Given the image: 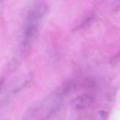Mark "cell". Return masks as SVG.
I'll return each instance as SVG.
<instances>
[{"label": "cell", "instance_id": "cell-1", "mask_svg": "<svg viewBox=\"0 0 120 120\" xmlns=\"http://www.w3.org/2000/svg\"><path fill=\"white\" fill-rule=\"evenodd\" d=\"M47 8L45 3L39 2L34 4L29 10L23 25V36L25 38L30 40L35 38L40 23Z\"/></svg>", "mask_w": 120, "mask_h": 120}, {"label": "cell", "instance_id": "cell-2", "mask_svg": "<svg viewBox=\"0 0 120 120\" xmlns=\"http://www.w3.org/2000/svg\"><path fill=\"white\" fill-rule=\"evenodd\" d=\"M94 99L91 95H81L74 99L71 103V108L74 110L83 109L90 106L94 101Z\"/></svg>", "mask_w": 120, "mask_h": 120}, {"label": "cell", "instance_id": "cell-3", "mask_svg": "<svg viewBox=\"0 0 120 120\" xmlns=\"http://www.w3.org/2000/svg\"><path fill=\"white\" fill-rule=\"evenodd\" d=\"M31 78L30 74L20 76L14 78L10 81L9 87L13 93L17 92L28 85Z\"/></svg>", "mask_w": 120, "mask_h": 120}, {"label": "cell", "instance_id": "cell-4", "mask_svg": "<svg viewBox=\"0 0 120 120\" xmlns=\"http://www.w3.org/2000/svg\"><path fill=\"white\" fill-rule=\"evenodd\" d=\"M75 83L72 81H67L57 88L55 91V96L57 98H61L71 93L75 88Z\"/></svg>", "mask_w": 120, "mask_h": 120}, {"label": "cell", "instance_id": "cell-5", "mask_svg": "<svg viewBox=\"0 0 120 120\" xmlns=\"http://www.w3.org/2000/svg\"><path fill=\"white\" fill-rule=\"evenodd\" d=\"M109 117V113L104 110H100L93 114L90 120H106Z\"/></svg>", "mask_w": 120, "mask_h": 120}, {"label": "cell", "instance_id": "cell-6", "mask_svg": "<svg viewBox=\"0 0 120 120\" xmlns=\"http://www.w3.org/2000/svg\"><path fill=\"white\" fill-rule=\"evenodd\" d=\"M120 61V52L112 57L111 62L112 64H115Z\"/></svg>", "mask_w": 120, "mask_h": 120}]
</instances>
